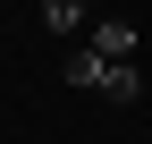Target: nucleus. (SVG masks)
Returning <instances> with one entry per match:
<instances>
[{
	"label": "nucleus",
	"mask_w": 152,
	"mask_h": 144,
	"mask_svg": "<svg viewBox=\"0 0 152 144\" xmlns=\"http://www.w3.org/2000/svg\"><path fill=\"white\" fill-rule=\"evenodd\" d=\"M68 85H85V93H102V102H135L144 93V76L127 60H93V51H68V68H59Z\"/></svg>",
	"instance_id": "nucleus-1"
},
{
	"label": "nucleus",
	"mask_w": 152,
	"mask_h": 144,
	"mask_svg": "<svg viewBox=\"0 0 152 144\" xmlns=\"http://www.w3.org/2000/svg\"><path fill=\"white\" fill-rule=\"evenodd\" d=\"M85 51H93V60H135V26H127V17H110V26L93 34Z\"/></svg>",
	"instance_id": "nucleus-2"
},
{
	"label": "nucleus",
	"mask_w": 152,
	"mask_h": 144,
	"mask_svg": "<svg viewBox=\"0 0 152 144\" xmlns=\"http://www.w3.org/2000/svg\"><path fill=\"white\" fill-rule=\"evenodd\" d=\"M42 26L51 34H76V26H85V0H42Z\"/></svg>",
	"instance_id": "nucleus-3"
}]
</instances>
